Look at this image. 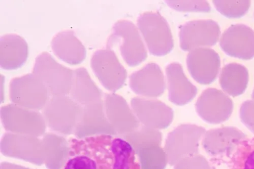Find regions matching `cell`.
<instances>
[{"label": "cell", "mask_w": 254, "mask_h": 169, "mask_svg": "<svg viewBox=\"0 0 254 169\" xmlns=\"http://www.w3.org/2000/svg\"><path fill=\"white\" fill-rule=\"evenodd\" d=\"M137 26L150 53L163 56L174 48L172 32L166 19L157 12H146L139 16Z\"/></svg>", "instance_id": "1"}, {"label": "cell", "mask_w": 254, "mask_h": 169, "mask_svg": "<svg viewBox=\"0 0 254 169\" xmlns=\"http://www.w3.org/2000/svg\"><path fill=\"white\" fill-rule=\"evenodd\" d=\"M33 73L45 84L53 96L67 95L70 93L74 71L60 64L48 52L37 56Z\"/></svg>", "instance_id": "2"}, {"label": "cell", "mask_w": 254, "mask_h": 169, "mask_svg": "<svg viewBox=\"0 0 254 169\" xmlns=\"http://www.w3.org/2000/svg\"><path fill=\"white\" fill-rule=\"evenodd\" d=\"M115 44L119 45L123 59L131 67L139 65L147 57L138 30L130 21L120 20L114 25L109 45Z\"/></svg>", "instance_id": "3"}, {"label": "cell", "mask_w": 254, "mask_h": 169, "mask_svg": "<svg viewBox=\"0 0 254 169\" xmlns=\"http://www.w3.org/2000/svg\"><path fill=\"white\" fill-rule=\"evenodd\" d=\"M205 132L202 127L185 124L168 134L164 150L169 165L175 166L185 158L198 155L199 142Z\"/></svg>", "instance_id": "4"}, {"label": "cell", "mask_w": 254, "mask_h": 169, "mask_svg": "<svg viewBox=\"0 0 254 169\" xmlns=\"http://www.w3.org/2000/svg\"><path fill=\"white\" fill-rule=\"evenodd\" d=\"M49 94L45 84L33 73L14 78L10 83L11 101L26 109L44 108L49 101Z\"/></svg>", "instance_id": "5"}, {"label": "cell", "mask_w": 254, "mask_h": 169, "mask_svg": "<svg viewBox=\"0 0 254 169\" xmlns=\"http://www.w3.org/2000/svg\"><path fill=\"white\" fill-rule=\"evenodd\" d=\"M91 67L102 85L116 92L124 85L127 73L111 48L96 51L91 60Z\"/></svg>", "instance_id": "6"}, {"label": "cell", "mask_w": 254, "mask_h": 169, "mask_svg": "<svg viewBox=\"0 0 254 169\" xmlns=\"http://www.w3.org/2000/svg\"><path fill=\"white\" fill-rule=\"evenodd\" d=\"M221 35L220 26L211 19L190 21L180 28V44L184 51L215 45Z\"/></svg>", "instance_id": "7"}, {"label": "cell", "mask_w": 254, "mask_h": 169, "mask_svg": "<svg viewBox=\"0 0 254 169\" xmlns=\"http://www.w3.org/2000/svg\"><path fill=\"white\" fill-rule=\"evenodd\" d=\"M79 103L67 95L55 96L50 100L45 110L49 124L56 130L68 133L79 123L83 113Z\"/></svg>", "instance_id": "8"}, {"label": "cell", "mask_w": 254, "mask_h": 169, "mask_svg": "<svg viewBox=\"0 0 254 169\" xmlns=\"http://www.w3.org/2000/svg\"><path fill=\"white\" fill-rule=\"evenodd\" d=\"M195 107L197 113L204 121L217 124L229 119L234 110V103L222 91L209 88L200 95Z\"/></svg>", "instance_id": "9"}, {"label": "cell", "mask_w": 254, "mask_h": 169, "mask_svg": "<svg viewBox=\"0 0 254 169\" xmlns=\"http://www.w3.org/2000/svg\"><path fill=\"white\" fill-rule=\"evenodd\" d=\"M131 105L139 122L148 127L166 129L173 122L174 111L161 101L135 97L131 99Z\"/></svg>", "instance_id": "10"}, {"label": "cell", "mask_w": 254, "mask_h": 169, "mask_svg": "<svg viewBox=\"0 0 254 169\" xmlns=\"http://www.w3.org/2000/svg\"><path fill=\"white\" fill-rule=\"evenodd\" d=\"M187 65L190 74L196 81L208 84L214 82L218 76L221 59L214 50L200 48L188 54Z\"/></svg>", "instance_id": "11"}, {"label": "cell", "mask_w": 254, "mask_h": 169, "mask_svg": "<svg viewBox=\"0 0 254 169\" xmlns=\"http://www.w3.org/2000/svg\"><path fill=\"white\" fill-rule=\"evenodd\" d=\"M220 45L230 56L252 59L254 57V31L245 25H232L222 34Z\"/></svg>", "instance_id": "12"}, {"label": "cell", "mask_w": 254, "mask_h": 169, "mask_svg": "<svg viewBox=\"0 0 254 169\" xmlns=\"http://www.w3.org/2000/svg\"><path fill=\"white\" fill-rule=\"evenodd\" d=\"M130 87L136 94L147 97L161 96L166 88L163 73L155 63H149L129 78Z\"/></svg>", "instance_id": "13"}, {"label": "cell", "mask_w": 254, "mask_h": 169, "mask_svg": "<svg viewBox=\"0 0 254 169\" xmlns=\"http://www.w3.org/2000/svg\"><path fill=\"white\" fill-rule=\"evenodd\" d=\"M104 105L107 118L117 133L123 135L139 127V121L122 96L107 94Z\"/></svg>", "instance_id": "14"}, {"label": "cell", "mask_w": 254, "mask_h": 169, "mask_svg": "<svg viewBox=\"0 0 254 169\" xmlns=\"http://www.w3.org/2000/svg\"><path fill=\"white\" fill-rule=\"evenodd\" d=\"M1 115L6 128L10 130L40 134L41 133L37 129L40 127L45 129V122L40 114L16 104H9L3 107Z\"/></svg>", "instance_id": "15"}, {"label": "cell", "mask_w": 254, "mask_h": 169, "mask_svg": "<svg viewBox=\"0 0 254 169\" xmlns=\"http://www.w3.org/2000/svg\"><path fill=\"white\" fill-rule=\"evenodd\" d=\"M1 150L6 156L22 159L37 165H41L45 161L44 144L35 139L6 136L2 142Z\"/></svg>", "instance_id": "16"}, {"label": "cell", "mask_w": 254, "mask_h": 169, "mask_svg": "<svg viewBox=\"0 0 254 169\" xmlns=\"http://www.w3.org/2000/svg\"><path fill=\"white\" fill-rule=\"evenodd\" d=\"M169 100L177 105H184L196 96L197 88L186 76L180 63L173 62L166 69Z\"/></svg>", "instance_id": "17"}, {"label": "cell", "mask_w": 254, "mask_h": 169, "mask_svg": "<svg viewBox=\"0 0 254 169\" xmlns=\"http://www.w3.org/2000/svg\"><path fill=\"white\" fill-rule=\"evenodd\" d=\"M51 46L59 59L72 66L80 64L86 58L85 47L72 30L58 33L52 39Z\"/></svg>", "instance_id": "18"}, {"label": "cell", "mask_w": 254, "mask_h": 169, "mask_svg": "<svg viewBox=\"0 0 254 169\" xmlns=\"http://www.w3.org/2000/svg\"><path fill=\"white\" fill-rule=\"evenodd\" d=\"M29 55L27 42L22 37L9 34L0 40V65L6 70H14L22 67Z\"/></svg>", "instance_id": "19"}, {"label": "cell", "mask_w": 254, "mask_h": 169, "mask_svg": "<svg viewBox=\"0 0 254 169\" xmlns=\"http://www.w3.org/2000/svg\"><path fill=\"white\" fill-rule=\"evenodd\" d=\"M245 137L241 130L226 127L207 131L205 133L202 144L207 153L217 155L231 151Z\"/></svg>", "instance_id": "20"}, {"label": "cell", "mask_w": 254, "mask_h": 169, "mask_svg": "<svg viewBox=\"0 0 254 169\" xmlns=\"http://www.w3.org/2000/svg\"><path fill=\"white\" fill-rule=\"evenodd\" d=\"M70 93L73 99L84 106L101 100L100 90L87 69L82 67L74 71V80Z\"/></svg>", "instance_id": "21"}, {"label": "cell", "mask_w": 254, "mask_h": 169, "mask_svg": "<svg viewBox=\"0 0 254 169\" xmlns=\"http://www.w3.org/2000/svg\"><path fill=\"white\" fill-rule=\"evenodd\" d=\"M249 80L248 69L237 63H230L225 66L220 76L222 89L233 97L240 96L245 92Z\"/></svg>", "instance_id": "22"}, {"label": "cell", "mask_w": 254, "mask_h": 169, "mask_svg": "<svg viewBox=\"0 0 254 169\" xmlns=\"http://www.w3.org/2000/svg\"><path fill=\"white\" fill-rule=\"evenodd\" d=\"M78 125H91L92 134L105 133L115 135L117 133L105 117L102 99L84 107Z\"/></svg>", "instance_id": "23"}, {"label": "cell", "mask_w": 254, "mask_h": 169, "mask_svg": "<svg viewBox=\"0 0 254 169\" xmlns=\"http://www.w3.org/2000/svg\"><path fill=\"white\" fill-rule=\"evenodd\" d=\"M141 169H165L168 159L160 145L151 144L144 146L136 152Z\"/></svg>", "instance_id": "24"}, {"label": "cell", "mask_w": 254, "mask_h": 169, "mask_svg": "<svg viewBox=\"0 0 254 169\" xmlns=\"http://www.w3.org/2000/svg\"><path fill=\"white\" fill-rule=\"evenodd\" d=\"M123 136L135 152L149 145H160L162 140V135L159 131L145 126Z\"/></svg>", "instance_id": "25"}, {"label": "cell", "mask_w": 254, "mask_h": 169, "mask_svg": "<svg viewBox=\"0 0 254 169\" xmlns=\"http://www.w3.org/2000/svg\"><path fill=\"white\" fill-rule=\"evenodd\" d=\"M45 161L49 169H61L67 155V147L64 140L44 142Z\"/></svg>", "instance_id": "26"}, {"label": "cell", "mask_w": 254, "mask_h": 169, "mask_svg": "<svg viewBox=\"0 0 254 169\" xmlns=\"http://www.w3.org/2000/svg\"><path fill=\"white\" fill-rule=\"evenodd\" d=\"M216 9L223 15L230 18H240L249 11L251 1L247 0L239 1H213Z\"/></svg>", "instance_id": "27"}, {"label": "cell", "mask_w": 254, "mask_h": 169, "mask_svg": "<svg viewBox=\"0 0 254 169\" xmlns=\"http://www.w3.org/2000/svg\"><path fill=\"white\" fill-rule=\"evenodd\" d=\"M168 6L180 12H209L211 8L206 1H166Z\"/></svg>", "instance_id": "28"}, {"label": "cell", "mask_w": 254, "mask_h": 169, "mask_svg": "<svg viewBox=\"0 0 254 169\" xmlns=\"http://www.w3.org/2000/svg\"><path fill=\"white\" fill-rule=\"evenodd\" d=\"M174 169H211L207 161L200 155L185 158L175 165Z\"/></svg>", "instance_id": "29"}, {"label": "cell", "mask_w": 254, "mask_h": 169, "mask_svg": "<svg viewBox=\"0 0 254 169\" xmlns=\"http://www.w3.org/2000/svg\"><path fill=\"white\" fill-rule=\"evenodd\" d=\"M240 117L247 127L254 133V100H247L243 103Z\"/></svg>", "instance_id": "30"}, {"label": "cell", "mask_w": 254, "mask_h": 169, "mask_svg": "<svg viewBox=\"0 0 254 169\" xmlns=\"http://www.w3.org/2000/svg\"><path fill=\"white\" fill-rule=\"evenodd\" d=\"M65 169H96V164L87 157H77L70 160Z\"/></svg>", "instance_id": "31"}, {"label": "cell", "mask_w": 254, "mask_h": 169, "mask_svg": "<svg viewBox=\"0 0 254 169\" xmlns=\"http://www.w3.org/2000/svg\"><path fill=\"white\" fill-rule=\"evenodd\" d=\"M244 169H254V151L248 157Z\"/></svg>", "instance_id": "32"}, {"label": "cell", "mask_w": 254, "mask_h": 169, "mask_svg": "<svg viewBox=\"0 0 254 169\" xmlns=\"http://www.w3.org/2000/svg\"><path fill=\"white\" fill-rule=\"evenodd\" d=\"M1 169H30L22 166L10 164L8 163H3L1 165Z\"/></svg>", "instance_id": "33"}, {"label": "cell", "mask_w": 254, "mask_h": 169, "mask_svg": "<svg viewBox=\"0 0 254 169\" xmlns=\"http://www.w3.org/2000/svg\"><path fill=\"white\" fill-rule=\"evenodd\" d=\"M252 97L253 100H254V90L253 91V93H252Z\"/></svg>", "instance_id": "34"}]
</instances>
